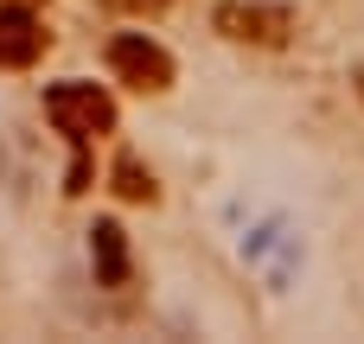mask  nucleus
<instances>
[{"instance_id":"obj_1","label":"nucleus","mask_w":364,"mask_h":344,"mask_svg":"<svg viewBox=\"0 0 364 344\" xmlns=\"http://www.w3.org/2000/svg\"><path fill=\"white\" fill-rule=\"evenodd\" d=\"M45 115H51V128H58L70 147H90V140L115 134V96H109L102 83H83V77L51 83V89H45Z\"/></svg>"},{"instance_id":"obj_2","label":"nucleus","mask_w":364,"mask_h":344,"mask_svg":"<svg viewBox=\"0 0 364 344\" xmlns=\"http://www.w3.org/2000/svg\"><path fill=\"white\" fill-rule=\"evenodd\" d=\"M109 70H115V83H128V89H141V96H166V89L179 83L173 51H166L160 38H147V32H115V38H109Z\"/></svg>"},{"instance_id":"obj_3","label":"nucleus","mask_w":364,"mask_h":344,"mask_svg":"<svg viewBox=\"0 0 364 344\" xmlns=\"http://www.w3.org/2000/svg\"><path fill=\"white\" fill-rule=\"evenodd\" d=\"M211 26L230 38V45H256V51H282L294 38V13L275 6V0H218Z\"/></svg>"},{"instance_id":"obj_4","label":"nucleus","mask_w":364,"mask_h":344,"mask_svg":"<svg viewBox=\"0 0 364 344\" xmlns=\"http://www.w3.org/2000/svg\"><path fill=\"white\" fill-rule=\"evenodd\" d=\"M45 45H51V32L38 26V13L0 0V70H26V64H38Z\"/></svg>"},{"instance_id":"obj_5","label":"nucleus","mask_w":364,"mask_h":344,"mask_svg":"<svg viewBox=\"0 0 364 344\" xmlns=\"http://www.w3.org/2000/svg\"><path fill=\"white\" fill-rule=\"evenodd\" d=\"M90 262H96V281H102V287H128V281H134L128 230H122L115 217H96V230H90Z\"/></svg>"},{"instance_id":"obj_6","label":"nucleus","mask_w":364,"mask_h":344,"mask_svg":"<svg viewBox=\"0 0 364 344\" xmlns=\"http://www.w3.org/2000/svg\"><path fill=\"white\" fill-rule=\"evenodd\" d=\"M109 179H115V198H128V204H160V185H154V172H147L134 153H122Z\"/></svg>"},{"instance_id":"obj_7","label":"nucleus","mask_w":364,"mask_h":344,"mask_svg":"<svg viewBox=\"0 0 364 344\" xmlns=\"http://www.w3.org/2000/svg\"><path fill=\"white\" fill-rule=\"evenodd\" d=\"M352 83H358V96H364V64H358V70H352Z\"/></svg>"},{"instance_id":"obj_8","label":"nucleus","mask_w":364,"mask_h":344,"mask_svg":"<svg viewBox=\"0 0 364 344\" xmlns=\"http://www.w3.org/2000/svg\"><path fill=\"white\" fill-rule=\"evenodd\" d=\"M13 6H38V0H13Z\"/></svg>"},{"instance_id":"obj_9","label":"nucleus","mask_w":364,"mask_h":344,"mask_svg":"<svg viewBox=\"0 0 364 344\" xmlns=\"http://www.w3.org/2000/svg\"><path fill=\"white\" fill-rule=\"evenodd\" d=\"M141 6H166V0H141Z\"/></svg>"}]
</instances>
